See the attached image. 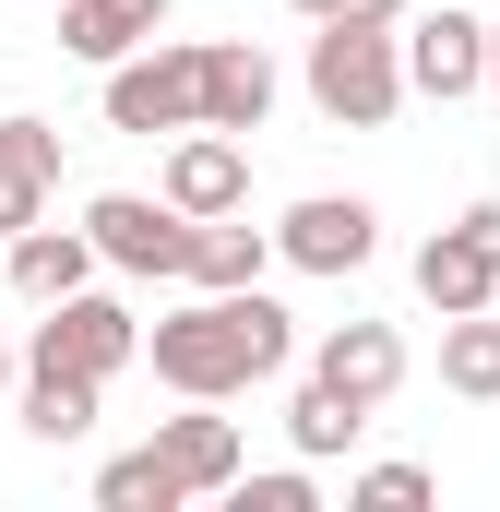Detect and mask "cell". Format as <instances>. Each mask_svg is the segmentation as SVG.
Wrapping results in <instances>:
<instances>
[{
	"instance_id": "cell-5",
	"label": "cell",
	"mask_w": 500,
	"mask_h": 512,
	"mask_svg": "<svg viewBox=\"0 0 500 512\" xmlns=\"http://www.w3.org/2000/svg\"><path fill=\"white\" fill-rule=\"evenodd\" d=\"M84 227H96V251L120 262V274H191V239H203V215H179L167 191H155V203H143V191H96Z\"/></svg>"
},
{
	"instance_id": "cell-8",
	"label": "cell",
	"mask_w": 500,
	"mask_h": 512,
	"mask_svg": "<svg viewBox=\"0 0 500 512\" xmlns=\"http://www.w3.org/2000/svg\"><path fill=\"white\" fill-rule=\"evenodd\" d=\"M167 203H179V215H239V203H250L239 131H215V120L179 131V143H167Z\"/></svg>"
},
{
	"instance_id": "cell-19",
	"label": "cell",
	"mask_w": 500,
	"mask_h": 512,
	"mask_svg": "<svg viewBox=\"0 0 500 512\" xmlns=\"http://www.w3.org/2000/svg\"><path fill=\"white\" fill-rule=\"evenodd\" d=\"M358 429H370V405H358V393H334V382H322V370L298 382V405H286V441H298L310 465H322V453H346Z\"/></svg>"
},
{
	"instance_id": "cell-11",
	"label": "cell",
	"mask_w": 500,
	"mask_h": 512,
	"mask_svg": "<svg viewBox=\"0 0 500 512\" xmlns=\"http://www.w3.org/2000/svg\"><path fill=\"white\" fill-rule=\"evenodd\" d=\"M48 191H60V131L48 120H0V239L48 227Z\"/></svg>"
},
{
	"instance_id": "cell-15",
	"label": "cell",
	"mask_w": 500,
	"mask_h": 512,
	"mask_svg": "<svg viewBox=\"0 0 500 512\" xmlns=\"http://www.w3.org/2000/svg\"><path fill=\"white\" fill-rule=\"evenodd\" d=\"M155 453L191 477V501H215V489H239V417H155Z\"/></svg>"
},
{
	"instance_id": "cell-14",
	"label": "cell",
	"mask_w": 500,
	"mask_h": 512,
	"mask_svg": "<svg viewBox=\"0 0 500 512\" xmlns=\"http://www.w3.org/2000/svg\"><path fill=\"white\" fill-rule=\"evenodd\" d=\"M203 120L215 131H262L274 120V60H262L250 36H215V48H203Z\"/></svg>"
},
{
	"instance_id": "cell-13",
	"label": "cell",
	"mask_w": 500,
	"mask_h": 512,
	"mask_svg": "<svg viewBox=\"0 0 500 512\" xmlns=\"http://www.w3.org/2000/svg\"><path fill=\"white\" fill-rule=\"evenodd\" d=\"M155 36H167V0H60V48L96 60V72H120L131 48H155Z\"/></svg>"
},
{
	"instance_id": "cell-1",
	"label": "cell",
	"mask_w": 500,
	"mask_h": 512,
	"mask_svg": "<svg viewBox=\"0 0 500 512\" xmlns=\"http://www.w3.org/2000/svg\"><path fill=\"white\" fill-rule=\"evenodd\" d=\"M143 358H155V382H167V393L227 405V393L274 382V370L298 358V322H286L262 286H203L191 310H167V322L143 334Z\"/></svg>"
},
{
	"instance_id": "cell-23",
	"label": "cell",
	"mask_w": 500,
	"mask_h": 512,
	"mask_svg": "<svg viewBox=\"0 0 500 512\" xmlns=\"http://www.w3.org/2000/svg\"><path fill=\"white\" fill-rule=\"evenodd\" d=\"M298 12H310V24H358V12H370V24H393L405 0H298Z\"/></svg>"
},
{
	"instance_id": "cell-25",
	"label": "cell",
	"mask_w": 500,
	"mask_h": 512,
	"mask_svg": "<svg viewBox=\"0 0 500 512\" xmlns=\"http://www.w3.org/2000/svg\"><path fill=\"white\" fill-rule=\"evenodd\" d=\"M0 393H12V346H0Z\"/></svg>"
},
{
	"instance_id": "cell-4",
	"label": "cell",
	"mask_w": 500,
	"mask_h": 512,
	"mask_svg": "<svg viewBox=\"0 0 500 512\" xmlns=\"http://www.w3.org/2000/svg\"><path fill=\"white\" fill-rule=\"evenodd\" d=\"M131 358H143V322H131L120 298H60L48 322H36V346H24V370H84V382H120Z\"/></svg>"
},
{
	"instance_id": "cell-22",
	"label": "cell",
	"mask_w": 500,
	"mask_h": 512,
	"mask_svg": "<svg viewBox=\"0 0 500 512\" xmlns=\"http://www.w3.org/2000/svg\"><path fill=\"white\" fill-rule=\"evenodd\" d=\"M239 501H250V512H310V477L274 465V477H239Z\"/></svg>"
},
{
	"instance_id": "cell-9",
	"label": "cell",
	"mask_w": 500,
	"mask_h": 512,
	"mask_svg": "<svg viewBox=\"0 0 500 512\" xmlns=\"http://www.w3.org/2000/svg\"><path fill=\"white\" fill-rule=\"evenodd\" d=\"M96 227H24L12 251H0V286L24 298V310H60V298H84V274H96Z\"/></svg>"
},
{
	"instance_id": "cell-7",
	"label": "cell",
	"mask_w": 500,
	"mask_h": 512,
	"mask_svg": "<svg viewBox=\"0 0 500 512\" xmlns=\"http://www.w3.org/2000/svg\"><path fill=\"white\" fill-rule=\"evenodd\" d=\"M405 84H417V96H441V108H453V96H489V24H477V12H453V0H441V12H417V24H405Z\"/></svg>"
},
{
	"instance_id": "cell-26",
	"label": "cell",
	"mask_w": 500,
	"mask_h": 512,
	"mask_svg": "<svg viewBox=\"0 0 500 512\" xmlns=\"http://www.w3.org/2000/svg\"><path fill=\"white\" fill-rule=\"evenodd\" d=\"M0 251H12V239H0Z\"/></svg>"
},
{
	"instance_id": "cell-12",
	"label": "cell",
	"mask_w": 500,
	"mask_h": 512,
	"mask_svg": "<svg viewBox=\"0 0 500 512\" xmlns=\"http://www.w3.org/2000/svg\"><path fill=\"white\" fill-rule=\"evenodd\" d=\"M417 298H429L441 322H453V310H500V262H489V239H477L465 215H453V227L417 251Z\"/></svg>"
},
{
	"instance_id": "cell-6",
	"label": "cell",
	"mask_w": 500,
	"mask_h": 512,
	"mask_svg": "<svg viewBox=\"0 0 500 512\" xmlns=\"http://www.w3.org/2000/svg\"><path fill=\"white\" fill-rule=\"evenodd\" d=\"M274 251L298 262V274H358V262L381 251V215L358 203V191H310V203H286Z\"/></svg>"
},
{
	"instance_id": "cell-3",
	"label": "cell",
	"mask_w": 500,
	"mask_h": 512,
	"mask_svg": "<svg viewBox=\"0 0 500 512\" xmlns=\"http://www.w3.org/2000/svg\"><path fill=\"white\" fill-rule=\"evenodd\" d=\"M203 120V48H167V36H155V48H131L120 72H108V131H143V143H155V131H191Z\"/></svg>"
},
{
	"instance_id": "cell-18",
	"label": "cell",
	"mask_w": 500,
	"mask_h": 512,
	"mask_svg": "<svg viewBox=\"0 0 500 512\" xmlns=\"http://www.w3.org/2000/svg\"><path fill=\"white\" fill-rule=\"evenodd\" d=\"M191 501V477L143 441V453H120V465H96V512H179Z\"/></svg>"
},
{
	"instance_id": "cell-17",
	"label": "cell",
	"mask_w": 500,
	"mask_h": 512,
	"mask_svg": "<svg viewBox=\"0 0 500 512\" xmlns=\"http://www.w3.org/2000/svg\"><path fill=\"white\" fill-rule=\"evenodd\" d=\"M441 382L465 405H500V310H453L441 322Z\"/></svg>"
},
{
	"instance_id": "cell-20",
	"label": "cell",
	"mask_w": 500,
	"mask_h": 512,
	"mask_svg": "<svg viewBox=\"0 0 500 512\" xmlns=\"http://www.w3.org/2000/svg\"><path fill=\"white\" fill-rule=\"evenodd\" d=\"M96 393L108 382H84V370H24V429L36 441H84L96 429Z\"/></svg>"
},
{
	"instance_id": "cell-10",
	"label": "cell",
	"mask_w": 500,
	"mask_h": 512,
	"mask_svg": "<svg viewBox=\"0 0 500 512\" xmlns=\"http://www.w3.org/2000/svg\"><path fill=\"white\" fill-rule=\"evenodd\" d=\"M310 370H322V382H334V393H358V405H370V417H381V405L405 393V334H393V322H334Z\"/></svg>"
},
{
	"instance_id": "cell-2",
	"label": "cell",
	"mask_w": 500,
	"mask_h": 512,
	"mask_svg": "<svg viewBox=\"0 0 500 512\" xmlns=\"http://www.w3.org/2000/svg\"><path fill=\"white\" fill-rule=\"evenodd\" d=\"M405 96H417V84H405V36H393V24L358 12V24H322V36H310V108L334 131H381Z\"/></svg>"
},
{
	"instance_id": "cell-21",
	"label": "cell",
	"mask_w": 500,
	"mask_h": 512,
	"mask_svg": "<svg viewBox=\"0 0 500 512\" xmlns=\"http://www.w3.org/2000/svg\"><path fill=\"white\" fill-rule=\"evenodd\" d=\"M346 501H358V512H417V501H429V465H370Z\"/></svg>"
},
{
	"instance_id": "cell-24",
	"label": "cell",
	"mask_w": 500,
	"mask_h": 512,
	"mask_svg": "<svg viewBox=\"0 0 500 512\" xmlns=\"http://www.w3.org/2000/svg\"><path fill=\"white\" fill-rule=\"evenodd\" d=\"M489 108H500V24H489Z\"/></svg>"
},
{
	"instance_id": "cell-16",
	"label": "cell",
	"mask_w": 500,
	"mask_h": 512,
	"mask_svg": "<svg viewBox=\"0 0 500 512\" xmlns=\"http://www.w3.org/2000/svg\"><path fill=\"white\" fill-rule=\"evenodd\" d=\"M262 262H274V227H250V203H239V215H203L191 286H262Z\"/></svg>"
}]
</instances>
